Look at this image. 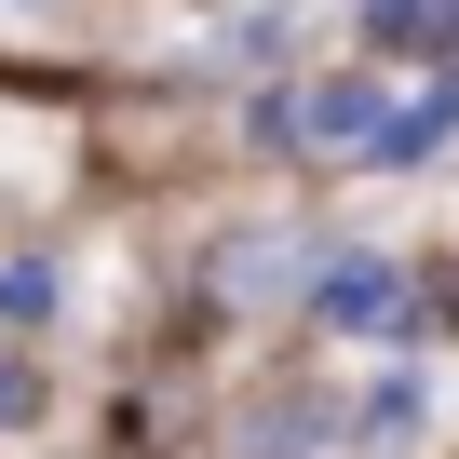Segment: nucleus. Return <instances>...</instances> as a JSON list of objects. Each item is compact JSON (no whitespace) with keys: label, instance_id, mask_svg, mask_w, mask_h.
I'll use <instances>...</instances> for the list:
<instances>
[{"label":"nucleus","instance_id":"nucleus-1","mask_svg":"<svg viewBox=\"0 0 459 459\" xmlns=\"http://www.w3.org/2000/svg\"><path fill=\"white\" fill-rule=\"evenodd\" d=\"M378 122H392V82H378V68H325V82L257 95V135H271V149H298V162H365V149H378Z\"/></svg>","mask_w":459,"mask_h":459},{"label":"nucleus","instance_id":"nucleus-2","mask_svg":"<svg viewBox=\"0 0 459 459\" xmlns=\"http://www.w3.org/2000/svg\"><path fill=\"white\" fill-rule=\"evenodd\" d=\"M298 311H311L325 338H405V325H419V271H392V257H311Z\"/></svg>","mask_w":459,"mask_h":459},{"label":"nucleus","instance_id":"nucleus-3","mask_svg":"<svg viewBox=\"0 0 459 459\" xmlns=\"http://www.w3.org/2000/svg\"><path fill=\"white\" fill-rule=\"evenodd\" d=\"M325 446H338V392L271 378V392H257V419H244V459H325Z\"/></svg>","mask_w":459,"mask_h":459},{"label":"nucleus","instance_id":"nucleus-4","mask_svg":"<svg viewBox=\"0 0 459 459\" xmlns=\"http://www.w3.org/2000/svg\"><path fill=\"white\" fill-rule=\"evenodd\" d=\"M365 55H392V68H446L459 55V0H365Z\"/></svg>","mask_w":459,"mask_h":459},{"label":"nucleus","instance_id":"nucleus-5","mask_svg":"<svg viewBox=\"0 0 459 459\" xmlns=\"http://www.w3.org/2000/svg\"><path fill=\"white\" fill-rule=\"evenodd\" d=\"M419 419H432V392H419V365H392V378L338 419V446H419Z\"/></svg>","mask_w":459,"mask_h":459},{"label":"nucleus","instance_id":"nucleus-6","mask_svg":"<svg viewBox=\"0 0 459 459\" xmlns=\"http://www.w3.org/2000/svg\"><path fill=\"white\" fill-rule=\"evenodd\" d=\"M0 325H55V271H41V257L0 271Z\"/></svg>","mask_w":459,"mask_h":459},{"label":"nucleus","instance_id":"nucleus-7","mask_svg":"<svg viewBox=\"0 0 459 459\" xmlns=\"http://www.w3.org/2000/svg\"><path fill=\"white\" fill-rule=\"evenodd\" d=\"M28 419H41V365H28V351H0V432H28Z\"/></svg>","mask_w":459,"mask_h":459}]
</instances>
